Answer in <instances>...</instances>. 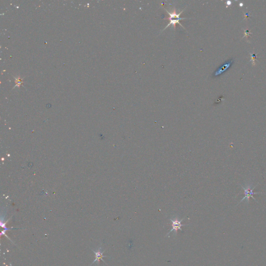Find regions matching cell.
Masks as SVG:
<instances>
[{"label":"cell","instance_id":"cell-1","mask_svg":"<svg viewBox=\"0 0 266 266\" xmlns=\"http://www.w3.org/2000/svg\"><path fill=\"white\" fill-rule=\"evenodd\" d=\"M165 10L167 11V13L168 14V15H169V17H167V18H164V19L168 20L170 21V23H169L168 25H167V27L162 30V31H164L167 28H168V27H170V26H172L174 27V28L175 29L177 24H179L181 27H183L184 29L183 25H181V23H180V21H181V20L188 19V18H182V17H180V15H181V14L183 13V12L184 11V10H182L181 11H180L179 13H177L175 8H174V10L172 11L171 12L168 11L166 9H165Z\"/></svg>","mask_w":266,"mask_h":266},{"label":"cell","instance_id":"cell-2","mask_svg":"<svg viewBox=\"0 0 266 266\" xmlns=\"http://www.w3.org/2000/svg\"><path fill=\"white\" fill-rule=\"evenodd\" d=\"M240 186H241L242 188L243 189L244 191V195H245V196H244V198H243L241 201H240L239 203H241L242 202H243L244 200H245V201H247V203H248L249 202H250V198H252L255 201H256V202H257L256 200V199H255L254 197V196L255 194L261 193V192H254V189L256 187L257 185H256L255 186L253 187L252 184H247V185H246L245 187H244L242 185H241V184H240Z\"/></svg>","mask_w":266,"mask_h":266},{"label":"cell","instance_id":"cell-3","mask_svg":"<svg viewBox=\"0 0 266 266\" xmlns=\"http://www.w3.org/2000/svg\"><path fill=\"white\" fill-rule=\"evenodd\" d=\"M184 219L183 218V219H181V220H179L177 218L174 219H171L170 220L171 221L172 228H171V230L170 232H168V234H167V236L169 235V234H170L171 232H173V231L175 232V234H176L177 232V231H178V230L182 231V230H181V227L184 226H186V225H182V224H181V222H183Z\"/></svg>","mask_w":266,"mask_h":266},{"label":"cell","instance_id":"cell-4","mask_svg":"<svg viewBox=\"0 0 266 266\" xmlns=\"http://www.w3.org/2000/svg\"><path fill=\"white\" fill-rule=\"evenodd\" d=\"M234 62V60L231 59L230 61H228L227 62H226L225 64H223L221 67H219L217 70L216 71L215 73L214 74V77H216L217 76L221 75L222 74H223L226 70H227L229 67L232 65V63Z\"/></svg>","mask_w":266,"mask_h":266},{"label":"cell","instance_id":"cell-5","mask_svg":"<svg viewBox=\"0 0 266 266\" xmlns=\"http://www.w3.org/2000/svg\"><path fill=\"white\" fill-rule=\"evenodd\" d=\"M92 251H94V253H95V260H94V261H93V263H92V264H93V263H96V261H97V263H99L100 260H103L104 263H105V261H104V260H103V258L107 256L103 255V253H104V251H103L101 252V247L99 248V249H98L97 251H94V250H92Z\"/></svg>","mask_w":266,"mask_h":266},{"label":"cell","instance_id":"cell-6","mask_svg":"<svg viewBox=\"0 0 266 266\" xmlns=\"http://www.w3.org/2000/svg\"><path fill=\"white\" fill-rule=\"evenodd\" d=\"M256 58V56L255 54H253V55H251V61H253V65H255V59Z\"/></svg>","mask_w":266,"mask_h":266},{"label":"cell","instance_id":"cell-7","mask_svg":"<svg viewBox=\"0 0 266 266\" xmlns=\"http://www.w3.org/2000/svg\"><path fill=\"white\" fill-rule=\"evenodd\" d=\"M244 33H245V36H246L247 37H248V36H250V31H248V30H245V31H244Z\"/></svg>","mask_w":266,"mask_h":266},{"label":"cell","instance_id":"cell-8","mask_svg":"<svg viewBox=\"0 0 266 266\" xmlns=\"http://www.w3.org/2000/svg\"><path fill=\"white\" fill-rule=\"evenodd\" d=\"M245 16H247L246 17H248L249 16V15H248V14L247 13L246 14H245Z\"/></svg>","mask_w":266,"mask_h":266},{"label":"cell","instance_id":"cell-9","mask_svg":"<svg viewBox=\"0 0 266 266\" xmlns=\"http://www.w3.org/2000/svg\"><path fill=\"white\" fill-rule=\"evenodd\" d=\"M227 4H228V5H230V2H227Z\"/></svg>","mask_w":266,"mask_h":266},{"label":"cell","instance_id":"cell-10","mask_svg":"<svg viewBox=\"0 0 266 266\" xmlns=\"http://www.w3.org/2000/svg\"><path fill=\"white\" fill-rule=\"evenodd\" d=\"M240 5H241V6H242V4H240Z\"/></svg>","mask_w":266,"mask_h":266}]
</instances>
